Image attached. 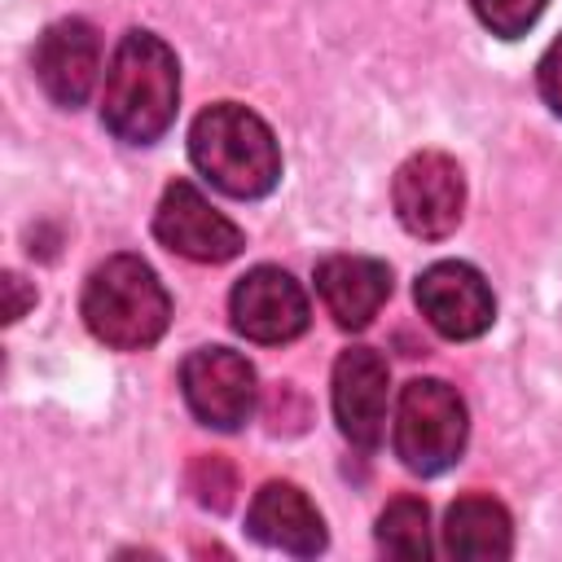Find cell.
Here are the masks:
<instances>
[{"mask_svg":"<svg viewBox=\"0 0 562 562\" xmlns=\"http://www.w3.org/2000/svg\"><path fill=\"white\" fill-rule=\"evenodd\" d=\"M514 549V522L509 509L496 496L470 492L461 496L443 518V553L465 562H496Z\"/></svg>","mask_w":562,"mask_h":562,"instance_id":"cell-14","label":"cell"},{"mask_svg":"<svg viewBox=\"0 0 562 562\" xmlns=\"http://www.w3.org/2000/svg\"><path fill=\"white\" fill-rule=\"evenodd\" d=\"M176 101H180L176 53L149 31H127L105 70L101 123L123 145H154L176 123Z\"/></svg>","mask_w":562,"mask_h":562,"instance_id":"cell-1","label":"cell"},{"mask_svg":"<svg viewBox=\"0 0 562 562\" xmlns=\"http://www.w3.org/2000/svg\"><path fill=\"white\" fill-rule=\"evenodd\" d=\"M536 79H540V97H544V105L562 119V35H558V40L549 44V53L540 57Z\"/></svg>","mask_w":562,"mask_h":562,"instance_id":"cell-18","label":"cell"},{"mask_svg":"<svg viewBox=\"0 0 562 562\" xmlns=\"http://www.w3.org/2000/svg\"><path fill=\"white\" fill-rule=\"evenodd\" d=\"M316 294L342 329H364L391 299V268L369 255H329L316 263Z\"/></svg>","mask_w":562,"mask_h":562,"instance_id":"cell-12","label":"cell"},{"mask_svg":"<svg viewBox=\"0 0 562 562\" xmlns=\"http://www.w3.org/2000/svg\"><path fill=\"white\" fill-rule=\"evenodd\" d=\"M246 527L259 544L294 558H312L325 549V522L294 483H263L246 509Z\"/></svg>","mask_w":562,"mask_h":562,"instance_id":"cell-13","label":"cell"},{"mask_svg":"<svg viewBox=\"0 0 562 562\" xmlns=\"http://www.w3.org/2000/svg\"><path fill=\"white\" fill-rule=\"evenodd\" d=\"M189 154L198 171L228 198H263L281 180V149L272 127L237 101H220L193 119Z\"/></svg>","mask_w":562,"mask_h":562,"instance_id":"cell-2","label":"cell"},{"mask_svg":"<svg viewBox=\"0 0 562 562\" xmlns=\"http://www.w3.org/2000/svg\"><path fill=\"white\" fill-rule=\"evenodd\" d=\"M395 198V215L413 237H448L461 224V206H465V180L461 167L439 154V149H422L413 154L391 184Z\"/></svg>","mask_w":562,"mask_h":562,"instance_id":"cell-5","label":"cell"},{"mask_svg":"<svg viewBox=\"0 0 562 562\" xmlns=\"http://www.w3.org/2000/svg\"><path fill=\"white\" fill-rule=\"evenodd\" d=\"M417 307L452 342L479 338L496 316V299L483 272L461 259H439L417 277Z\"/></svg>","mask_w":562,"mask_h":562,"instance_id":"cell-9","label":"cell"},{"mask_svg":"<svg viewBox=\"0 0 562 562\" xmlns=\"http://www.w3.org/2000/svg\"><path fill=\"white\" fill-rule=\"evenodd\" d=\"M189 492L202 509H215L224 514L233 505V492H237V470L220 457V452H206V457H193L189 461Z\"/></svg>","mask_w":562,"mask_h":562,"instance_id":"cell-16","label":"cell"},{"mask_svg":"<svg viewBox=\"0 0 562 562\" xmlns=\"http://www.w3.org/2000/svg\"><path fill=\"white\" fill-rule=\"evenodd\" d=\"M378 544L391 553V558H426L430 553V514H426V501L417 496H395L382 518H378Z\"/></svg>","mask_w":562,"mask_h":562,"instance_id":"cell-15","label":"cell"},{"mask_svg":"<svg viewBox=\"0 0 562 562\" xmlns=\"http://www.w3.org/2000/svg\"><path fill=\"white\" fill-rule=\"evenodd\" d=\"M228 312H233V329L246 334L250 342H263V347L294 342L307 329V294H303V285L285 268H272V263L250 268L233 285Z\"/></svg>","mask_w":562,"mask_h":562,"instance_id":"cell-7","label":"cell"},{"mask_svg":"<svg viewBox=\"0 0 562 562\" xmlns=\"http://www.w3.org/2000/svg\"><path fill=\"white\" fill-rule=\"evenodd\" d=\"M465 448V404L439 378H413L400 391L395 457L413 474H443Z\"/></svg>","mask_w":562,"mask_h":562,"instance_id":"cell-4","label":"cell"},{"mask_svg":"<svg viewBox=\"0 0 562 562\" xmlns=\"http://www.w3.org/2000/svg\"><path fill=\"white\" fill-rule=\"evenodd\" d=\"M83 321L114 351H140L162 338L171 299L140 255H110L83 285Z\"/></svg>","mask_w":562,"mask_h":562,"instance_id":"cell-3","label":"cell"},{"mask_svg":"<svg viewBox=\"0 0 562 562\" xmlns=\"http://www.w3.org/2000/svg\"><path fill=\"white\" fill-rule=\"evenodd\" d=\"M154 233L167 250L193 259V263H224L246 241L233 220H224L189 180H171L162 189V202L154 211Z\"/></svg>","mask_w":562,"mask_h":562,"instance_id":"cell-8","label":"cell"},{"mask_svg":"<svg viewBox=\"0 0 562 562\" xmlns=\"http://www.w3.org/2000/svg\"><path fill=\"white\" fill-rule=\"evenodd\" d=\"M386 360L373 347H347L334 364V417L356 448H378L386 430Z\"/></svg>","mask_w":562,"mask_h":562,"instance_id":"cell-10","label":"cell"},{"mask_svg":"<svg viewBox=\"0 0 562 562\" xmlns=\"http://www.w3.org/2000/svg\"><path fill=\"white\" fill-rule=\"evenodd\" d=\"M180 386L193 417L211 430H237L255 413V369L228 347H198L180 364Z\"/></svg>","mask_w":562,"mask_h":562,"instance_id":"cell-6","label":"cell"},{"mask_svg":"<svg viewBox=\"0 0 562 562\" xmlns=\"http://www.w3.org/2000/svg\"><path fill=\"white\" fill-rule=\"evenodd\" d=\"M4 290H9V307H4V321H18V316L26 312V303H35V294L22 285V277H18V272H9V277H4Z\"/></svg>","mask_w":562,"mask_h":562,"instance_id":"cell-19","label":"cell"},{"mask_svg":"<svg viewBox=\"0 0 562 562\" xmlns=\"http://www.w3.org/2000/svg\"><path fill=\"white\" fill-rule=\"evenodd\" d=\"M97 66H101V44L97 31L79 18L53 22L40 44H35V79L44 88V97L61 110H79L97 83Z\"/></svg>","mask_w":562,"mask_h":562,"instance_id":"cell-11","label":"cell"},{"mask_svg":"<svg viewBox=\"0 0 562 562\" xmlns=\"http://www.w3.org/2000/svg\"><path fill=\"white\" fill-rule=\"evenodd\" d=\"M470 4H474L479 22H483L492 35L514 40V35H527V31L536 26V18L544 13L549 0H470Z\"/></svg>","mask_w":562,"mask_h":562,"instance_id":"cell-17","label":"cell"}]
</instances>
